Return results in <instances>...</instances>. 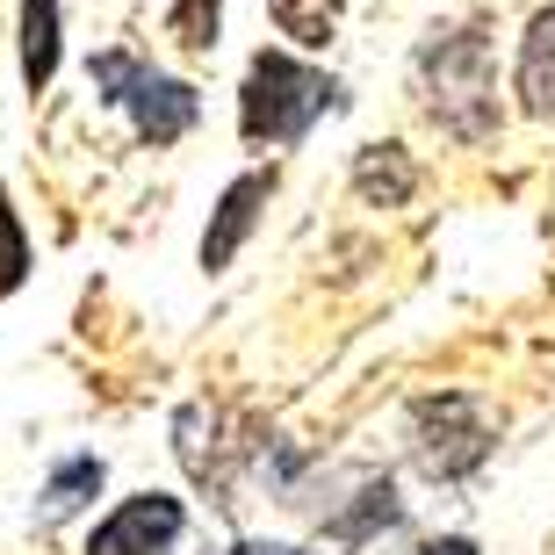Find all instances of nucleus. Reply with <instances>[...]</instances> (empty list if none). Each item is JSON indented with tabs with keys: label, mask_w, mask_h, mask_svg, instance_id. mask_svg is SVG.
<instances>
[{
	"label": "nucleus",
	"mask_w": 555,
	"mask_h": 555,
	"mask_svg": "<svg viewBox=\"0 0 555 555\" xmlns=\"http://www.w3.org/2000/svg\"><path fill=\"white\" fill-rule=\"evenodd\" d=\"M418 87L426 108L454 138H491L498 130V80H491V43L483 29H448L418 51Z\"/></svg>",
	"instance_id": "nucleus-1"
},
{
	"label": "nucleus",
	"mask_w": 555,
	"mask_h": 555,
	"mask_svg": "<svg viewBox=\"0 0 555 555\" xmlns=\"http://www.w3.org/2000/svg\"><path fill=\"white\" fill-rule=\"evenodd\" d=\"M339 87L318 73V65L288 59V51H260L246 65V94H238V130L253 144H296L310 138V124L332 108Z\"/></svg>",
	"instance_id": "nucleus-2"
},
{
	"label": "nucleus",
	"mask_w": 555,
	"mask_h": 555,
	"mask_svg": "<svg viewBox=\"0 0 555 555\" xmlns=\"http://www.w3.org/2000/svg\"><path fill=\"white\" fill-rule=\"evenodd\" d=\"M94 87H102L116 108H130V124H138L144 144L188 138V130H195V116H203V94H195V87L152 73V65L130 59V51H102V59H94Z\"/></svg>",
	"instance_id": "nucleus-3"
},
{
	"label": "nucleus",
	"mask_w": 555,
	"mask_h": 555,
	"mask_svg": "<svg viewBox=\"0 0 555 555\" xmlns=\"http://www.w3.org/2000/svg\"><path fill=\"white\" fill-rule=\"evenodd\" d=\"M418 426V462H426V476H440V483H454V476H469L483 454H491V426H483V412H476L469 397H426L412 412Z\"/></svg>",
	"instance_id": "nucleus-4"
},
{
	"label": "nucleus",
	"mask_w": 555,
	"mask_h": 555,
	"mask_svg": "<svg viewBox=\"0 0 555 555\" xmlns=\"http://www.w3.org/2000/svg\"><path fill=\"white\" fill-rule=\"evenodd\" d=\"M181 527H188L181 498L144 491V498H124V505L94 527L87 555H173V548H181Z\"/></svg>",
	"instance_id": "nucleus-5"
},
{
	"label": "nucleus",
	"mask_w": 555,
	"mask_h": 555,
	"mask_svg": "<svg viewBox=\"0 0 555 555\" xmlns=\"http://www.w3.org/2000/svg\"><path fill=\"white\" fill-rule=\"evenodd\" d=\"M268 195H274V173H238V181L224 188V203H217V217H209V231H203V268L209 274H224L231 260H238V246L253 238Z\"/></svg>",
	"instance_id": "nucleus-6"
},
{
	"label": "nucleus",
	"mask_w": 555,
	"mask_h": 555,
	"mask_svg": "<svg viewBox=\"0 0 555 555\" xmlns=\"http://www.w3.org/2000/svg\"><path fill=\"white\" fill-rule=\"evenodd\" d=\"M519 94L541 124H555V8H541L527 22V43H519Z\"/></svg>",
	"instance_id": "nucleus-7"
},
{
	"label": "nucleus",
	"mask_w": 555,
	"mask_h": 555,
	"mask_svg": "<svg viewBox=\"0 0 555 555\" xmlns=\"http://www.w3.org/2000/svg\"><path fill=\"white\" fill-rule=\"evenodd\" d=\"M59 15L65 0H22V80H29V94L59 80Z\"/></svg>",
	"instance_id": "nucleus-8"
},
{
	"label": "nucleus",
	"mask_w": 555,
	"mask_h": 555,
	"mask_svg": "<svg viewBox=\"0 0 555 555\" xmlns=\"http://www.w3.org/2000/svg\"><path fill=\"white\" fill-rule=\"evenodd\" d=\"M102 491V462L94 454H73L51 483H43V505H37V527H59V519H73L87 505V498Z\"/></svg>",
	"instance_id": "nucleus-9"
},
{
	"label": "nucleus",
	"mask_w": 555,
	"mask_h": 555,
	"mask_svg": "<svg viewBox=\"0 0 555 555\" xmlns=\"http://www.w3.org/2000/svg\"><path fill=\"white\" fill-rule=\"evenodd\" d=\"M397 513H404V505H397L390 476H375V483H361V505H353V513H332L325 519V534L353 548V541H369V534H383V527H397Z\"/></svg>",
	"instance_id": "nucleus-10"
},
{
	"label": "nucleus",
	"mask_w": 555,
	"mask_h": 555,
	"mask_svg": "<svg viewBox=\"0 0 555 555\" xmlns=\"http://www.w3.org/2000/svg\"><path fill=\"white\" fill-rule=\"evenodd\" d=\"M412 159H404V144H369L361 152V166H353V188L369 195V203H404L412 195Z\"/></svg>",
	"instance_id": "nucleus-11"
},
{
	"label": "nucleus",
	"mask_w": 555,
	"mask_h": 555,
	"mask_svg": "<svg viewBox=\"0 0 555 555\" xmlns=\"http://www.w3.org/2000/svg\"><path fill=\"white\" fill-rule=\"evenodd\" d=\"M339 8H347V0H268L274 29H282L288 43H304V51L332 43V29H339Z\"/></svg>",
	"instance_id": "nucleus-12"
},
{
	"label": "nucleus",
	"mask_w": 555,
	"mask_h": 555,
	"mask_svg": "<svg viewBox=\"0 0 555 555\" xmlns=\"http://www.w3.org/2000/svg\"><path fill=\"white\" fill-rule=\"evenodd\" d=\"M22 274H29V238H22V217L8 203V188H0V296H15Z\"/></svg>",
	"instance_id": "nucleus-13"
},
{
	"label": "nucleus",
	"mask_w": 555,
	"mask_h": 555,
	"mask_svg": "<svg viewBox=\"0 0 555 555\" xmlns=\"http://www.w3.org/2000/svg\"><path fill=\"white\" fill-rule=\"evenodd\" d=\"M173 37H181L188 51H209V43H217V0H181V8H173Z\"/></svg>",
	"instance_id": "nucleus-14"
},
{
	"label": "nucleus",
	"mask_w": 555,
	"mask_h": 555,
	"mask_svg": "<svg viewBox=\"0 0 555 555\" xmlns=\"http://www.w3.org/2000/svg\"><path fill=\"white\" fill-rule=\"evenodd\" d=\"M418 555H476V541H462V534H454V541H426Z\"/></svg>",
	"instance_id": "nucleus-15"
},
{
	"label": "nucleus",
	"mask_w": 555,
	"mask_h": 555,
	"mask_svg": "<svg viewBox=\"0 0 555 555\" xmlns=\"http://www.w3.org/2000/svg\"><path fill=\"white\" fill-rule=\"evenodd\" d=\"M231 555H304V548H282V541H238Z\"/></svg>",
	"instance_id": "nucleus-16"
}]
</instances>
